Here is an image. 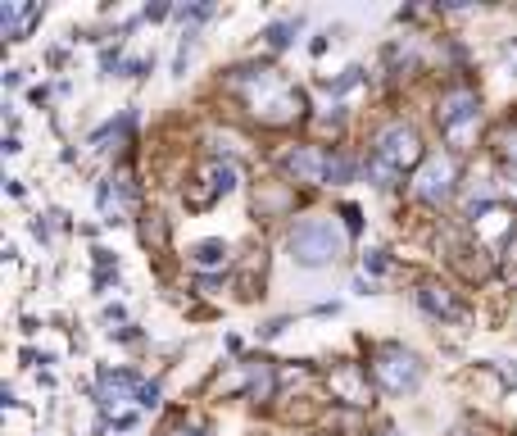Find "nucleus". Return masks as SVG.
I'll list each match as a JSON object with an SVG mask.
<instances>
[{
    "mask_svg": "<svg viewBox=\"0 0 517 436\" xmlns=\"http://www.w3.org/2000/svg\"><path fill=\"white\" fill-rule=\"evenodd\" d=\"M286 250H291V259L295 264H304V268L336 264V259L345 255V232L336 228L332 218H304L300 228L291 232Z\"/></svg>",
    "mask_w": 517,
    "mask_h": 436,
    "instance_id": "obj_1",
    "label": "nucleus"
},
{
    "mask_svg": "<svg viewBox=\"0 0 517 436\" xmlns=\"http://www.w3.org/2000/svg\"><path fill=\"white\" fill-rule=\"evenodd\" d=\"M372 159H377V164H386L391 173H400V178H404V169L422 164V141H418V132H413L409 123H386V128L377 132Z\"/></svg>",
    "mask_w": 517,
    "mask_h": 436,
    "instance_id": "obj_2",
    "label": "nucleus"
},
{
    "mask_svg": "<svg viewBox=\"0 0 517 436\" xmlns=\"http://www.w3.org/2000/svg\"><path fill=\"white\" fill-rule=\"evenodd\" d=\"M372 377H377L391 396H404V391H413L422 382V364H418V355H409L404 346H381L377 359H372Z\"/></svg>",
    "mask_w": 517,
    "mask_h": 436,
    "instance_id": "obj_3",
    "label": "nucleus"
},
{
    "mask_svg": "<svg viewBox=\"0 0 517 436\" xmlns=\"http://www.w3.org/2000/svg\"><path fill=\"white\" fill-rule=\"evenodd\" d=\"M436 119H440V132H445V137L459 146L463 128H468V123H477V91H472V87H449L445 96H440Z\"/></svg>",
    "mask_w": 517,
    "mask_h": 436,
    "instance_id": "obj_4",
    "label": "nucleus"
},
{
    "mask_svg": "<svg viewBox=\"0 0 517 436\" xmlns=\"http://www.w3.org/2000/svg\"><path fill=\"white\" fill-rule=\"evenodd\" d=\"M454 182H459V159L454 155H427L418 164V173H413V191L422 200H445L454 191Z\"/></svg>",
    "mask_w": 517,
    "mask_h": 436,
    "instance_id": "obj_5",
    "label": "nucleus"
},
{
    "mask_svg": "<svg viewBox=\"0 0 517 436\" xmlns=\"http://www.w3.org/2000/svg\"><path fill=\"white\" fill-rule=\"evenodd\" d=\"M286 173H291L295 182H309V187H318V182H327V173H332V155L318 146H300L286 155Z\"/></svg>",
    "mask_w": 517,
    "mask_h": 436,
    "instance_id": "obj_6",
    "label": "nucleus"
},
{
    "mask_svg": "<svg viewBox=\"0 0 517 436\" xmlns=\"http://www.w3.org/2000/svg\"><path fill=\"white\" fill-rule=\"evenodd\" d=\"M200 182H205V191L186 200L191 209H205L214 196H227V191L236 187V169L232 164H205V169H200Z\"/></svg>",
    "mask_w": 517,
    "mask_h": 436,
    "instance_id": "obj_7",
    "label": "nucleus"
},
{
    "mask_svg": "<svg viewBox=\"0 0 517 436\" xmlns=\"http://www.w3.org/2000/svg\"><path fill=\"white\" fill-rule=\"evenodd\" d=\"M332 391L345 405H368V373H363L359 364H341L332 373Z\"/></svg>",
    "mask_w": 517,
    "mask_h": 436,
    "instance_id": "obj_8",
    "label": "nucleus"
},
{
    "mask_svg": "<svg viewBox=\"0 0 517 436\" xmlns=\"http://www.w3.org/2000/svg\"><path fill=\"white\" fill-rule=\"evenodd\" d=\"M472 223H481V237L495 246L499 237H513V209L504 205H472Z\"/></svg>",
    "mask_w": 517,
    "mask_h": 436,
    "instance_id": "obj_9",
    "label": "nucleus"
},
{
    "mask_svg": "<svg viewBox=\"0 0 517 436\" xmlns=\"http://www.w3.org/2000/svg\"><path fill=\"white\" fill-rule=\"evenodd\" d=\"M418 300H422V305L431 309V314L459 318V305H454V300H449V296H445V291H440V287H422V291H418Z\"/></svg>",
    "mask_w": 517,
    "mask_h": 436,
    "instance_id": "obj_10",
    "label": "nucleus"
},
{
    "mask_svg": "<svg viewBox=\"0 0 517 436\" xmlns=\"http://www.w3.org/2000/svg\"><path fill=\"white\" fill-rule=\"evenodd\" d=\"M127 391H141L137 387V377H132V373H105V405H118V400H123L127 396Z\"/></svg>",
    "mask_w": 517,
    "mask_h": 436,
    "instance_id": "obj_11",
    "label": "nucleus"
},
{
    "mask_svg": "<svg viewBox=\"0 0 517 436\" xmlns=\"http://www.w3.org/2000/svg\"><path fill=\"white\" fill-rule=\"evenodd\" d=\"M227 259V250L218 246V241H200L196 246V264H223Z\"/></svg>",
    "mask_w": 517,
    "mask_h": 436,
    "instance_id": "obj_12",
    "label": "nucleus"
},
{
    "mask_svg": "<svg viewBox=\"0 0 517 436\" xmlns=\"http://www.w3.org/2000/svg\"><path fill=\"white\" fill-rule=\"evenodd\" d=\"M354 173V164L350 159H341V155H332V173H327V182H345Z\"/></svg>",
    "mask_w": 517,
    "mask_h": 436,
    "instance_id": "obj_13",
    "label": "nucleus"
},
{
    "mask_svg": "<svg viewBox=\"0 0 517 436\" xmlns=\"http://www.w3.org/2000/svg\"><path fill=\"white\" fill-rule=\"evenodd\" d=\"M363 264H368L372 273H381V268H386V255H381V250H368V259H363Z\"/></svg>",
    "mask_w": 517,
    "mask_h": 436,
    "instance_id": "obj_14",
    "label": "nucleus"
},
{
    "mask_svg": "<svg viewBox=\"0 0 517 436\" xmlns=\"http://www.w3.org/2000/svg\"><path fill=\"white\" fill-rule=\"evenodd\" d=\"M504 155L517 159V132H504Z\"/></svg>",
    "mask_w": 517,
    "mask_h": 436,
    "instance_id": "obj_15",
    "label": "nucleus"
},
{
    "mask_svg": "<svg viewBox=\"0 0 517 436\" xmlns=\"http://www.w3.org/2000/svg\"><path fill=\"white\" fill-rule=\"evenodd\" d=\"M381 436H395V432H381Z\"/></svg>",
    "mask_w": 517,
    "mask_h": 436,
    "instance_id": "obj_16",
    "label": "nucleus"
}]
</instances>
